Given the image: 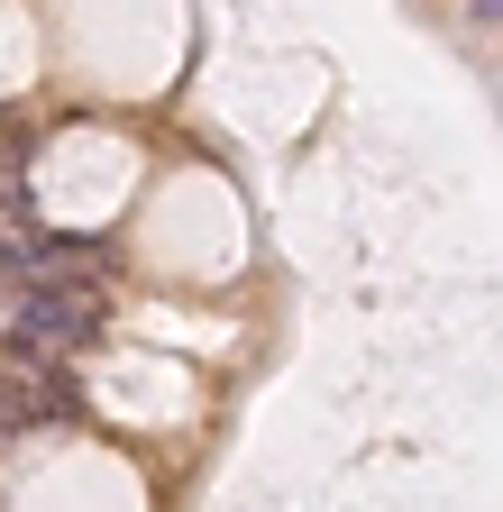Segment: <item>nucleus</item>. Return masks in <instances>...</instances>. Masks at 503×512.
<instances>
[{"mask_svg": "<svg viewBox=\"0 0 503 512\" xmlns=\"http://www.w3.org/2000/svg\"><path fill=\"white\" fill-rule=\"evenodd\" d=\"M74 403V384H65V357H46L28 339H10V357H0V430H37Z\"/></svg>", "mask_w": 503, "mask_h": 512, "instance_id": "2", "label": "nucleus"}, {"mask_svg": "<svg viewBox=\"0 0 503 512\" xmlns=\"http://www.w3.org/2000/svg\"><path fill=\"white\" fill-rule=\"evenodd\" d=\"M92 330H101V284H55V275L19 284L10 339H28V348H46V357H74Z\"/></svg>", "mask_w": 503, "mask_h": 512, "instance_id": "1", "label": "nucleus"}]
</instances>
